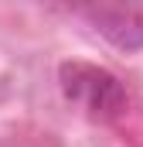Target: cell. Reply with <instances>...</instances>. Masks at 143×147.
Returning a JSON list of instances; mask_svg holds the SVG:
<instances>
[{"mask_svg":"<svg viewBox=\"0 0 143 147\" xmlns=\"http://www.w3.org/2000/svg\"><path fill=\"white\" fill-rule=\"evenodd\" d=\"M58 86L72 106L92 116V120H112L126 110V89L116 75L92 65V62H61L58 65Z\"/></svg>","mask_w":143,"mask_h":147,"instance_id":"1","label":"cell"},{"mask_svg":"<svg viewBox=\"0 0 143 147\" xmlns=\"http://www.w3.org/2000/svg\"><path fill=\"white\" fill-rule=\"evenodd\" d=\"M82 17L119 51H140L143 48V7H136V3L85 7Z\"/></svg>","mask_w":143,"mask_h":147,"instance_id":"2","label":"cell"}]
</instances>
